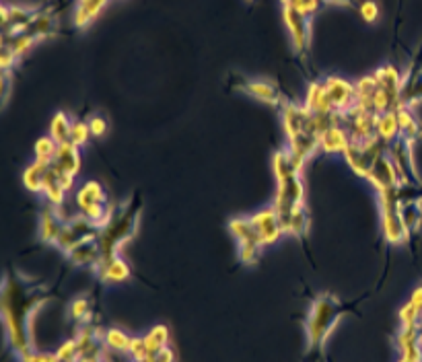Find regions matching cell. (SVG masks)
<instances>
[{"instance_id": "1", "label": "cell", "mask_w": 422, "mask_h": 362, "mask_svg": "<svg viewBox=\"0 0 422 362\" xmlns=\"http://www.w3.org/2000/svg\"><path fill=\"white\" fill-rule=\"evenodd\" d=\"M46 303L39 292L25 284V280L4 278L2 282V321L6 340L15 354H23L34 348L31 342V317Z\"/></svg>"}, {"instance_id": "2", "label": "cell", "mask_w": 422, "mask_h": 362, "mask_svg": "<svg viewBox=\"0 0 422 362\" xmlns=\"http://www.w3.org/2000/svg\"><path fill=\"white\" fill-rule=\"evenodd\" d=\"M344 311L340 301L330 292H321L311 301V307L305 319V336L309 350H321L328 338L334 333Z\"/></svg>"}, {"instance_id": "3", "label": "cell", "mask_w": 422, "mask_h": 362, "mask_svg": "<svg viewBox=\"0 0 422 362\" xmlns=\"http://www.w3.org/2000/svg\"><path fill=\"white\" fill-rule=\"evenodd\" d=\"M139 217H141L139 206H126L120 212L114 214L111 222L106 229L99 231V245L104 252V259L111 257V255H120L124 245L136 235Z\"/></svg>"}, {"instance_id": "4", "label": "cell", "mask_w": 422, "mask_h": 362, "mask_svg": "<svg viewBox=\"0 0 422 362\" xmlns=\"http://www.w3.org/2000/svg\"><path fill=\"white\" fill-rule=\"evenodd\" d=\"M377 206H379V222H381L383 241L391 247L406 245L412 233L408 231L402 210H400V187L377 194Z\"/></svg>"}, {"instance_id": "5", "label": "cell", "mask_w": 422, "mask_h": 362, "mask_svg": "<svg viewBox=\"0 0 422 362\" xmlns=\"http://www.w3.org/2000/svg\"><path fill=\"white\" fill-rule=\"evenodd\" d=\"M387 148L389 146L383 140H379L377 136H371L365 140H351V145L344 150L342 157L356 177L367 180V175L371 173L373 165L377 163V159L387 155Z\"/></svg>"}, {"instance_id": "6", "label": "cell", "mask_w": 422, "mask_h": 362, "mask_svg": "<svg viewBox=\"0 0 422 362\" xmlns=\"http://www.w3.org/2000/svg\"><path fill=\"white\" fill-rule=\"evenodd\" d=\"M272 206L281 220V227L305 206V181L303 175H291L286 180L276 181V194L272 198Z\"/></svg>"}, {"instance_id": "7", "label": "cell", "mask_w": 422, "mask_h": 362, "mask_svg": "<svg viewBox=\"0 0 422 362\" xmlns=\"http://www.w3.org/2000/svg\"><path fill=\"white\" fill-rule=\"evenodd\" d=\"M89 241H99V229L95 224H91L83 214H76L72 220L64 222L62 235L58 239V245L56 247L64 255H69L76 247L85 245Z\"/></svg>"}, {"instance_id": "8", "label": "cell", "mask_w": 422, "mask_h": 362, "mask_svg": "<svg viewBox=\"0 0 422 362\" xmlns=\"http://www.w3.org/2000/svg\"><path fill=\"white\" fill-rule=\"evenodd\" d=\"M311 118L313 113L305 108V103H295V101H282L281 103V126L286 140H293L305 132L311 130Z\"/></svg>"}, {"instance_id": "9", "label": "cell", "mask_w": 422, "mask_h": 362, "mask_svg": "<svg viewBox=\"0 0 422 362\" xmlns=\"http://www.w3.org/2000/svg\"><path fill=\"white\" fill-rule=\"evenodd\" d=\"M282 23L288 31L291 46L297 54L307 52L311 43V19L301 15L293 6H282Z\"/></svg>"}, {"instance_id": "10", "label": "cell", "mask_w": 422, "mask_h": 362, "mask_svg": "<svg viewBox=\"0 0 422 362\" xmlns=\"http://www.w3.org/2000/svg\"><path fill=\"white\" fill-rule=\"evenodd\" d=\"M251 217V222L258 231V237H260V243L262 247H272L281 241L284 233H282L281 220H278V214H276V208L272 204L268 206H262L260 210H256Z\"/></svg>"}, {"instance_id": "11", "label": "cell", "mask_w": 422, "mask_h": 362, "mask_svg": "<svg viewBox=\"0 0 422 362\" xmlns=\"http://www.w3.org/2000/svg\"><path fill=\"white\" fill-rule=\"evenodd\" d=\"M323 87L330 97V103L336 113H346L356 103V89L354 83L340 76V74H328L323 78Z\"/></svg>"}, {"instance_id": "12", "label": "cell", "mask_w": 422, "mask_h": 362, "mask_svg": "<svg viewBox=\"0 0 422 362\" xmlns=\"http://www.w3.org/2000/svg\"><path fill=\"white\" fill-rule=\"evenodd\" d=\"M340 115H342V126L351 134V140H365V138L375 136V124H377L379 113L363 111L354 105L346 113H340Z\"/></svg>"}, {"instance_id": "13", "label": "cell", "mask_w": 422, "mask_h": 362, "mask_svg": "<svg viewBox=\"0 0 422 362\" xmlns=\"http://www.w3.org/2000/svg\"><path fill=\"white\" fill-rule=\"evenodd\" d=\"M369 185L375 190V194H381V192H389V190H398L402 187L400 185V177H398V171L391 163L389 155H383L377 159V163L373 165L371 173L367 175Z\"/></svg>"}, {"instance_id": "14", "label": "cell", "mask_w": 422, "mask_h": 362, "mask_svg": "<svg viewBox=\"0 0 422 362\" xmlns=\"http://www.w3.org/2000/svg\"><path fill=\"white\" fill-rule=\"evenodd\" d=\"M93 272L104 284H122L126 280H130V276H132L130 264L122 255H111V257L101 259V264Z\"/></svg>"}, {"instance_id": "15", "label": "cell", "mask_w": 422, "mask_h": 362, "mask_svg": "<svg viewBox=\"0 0 422 362\" xmlns=\"http://www.w3.org/2000/svg\"><path fill=\"white\" fill-rule=\"evenodd\" d=\"M62 229H64V220L58 217L56 208H52V206L44 208L41 214H39V220H37V235H39V241L46 243V245L56 247V245H58V239L62 235Z\"/></svg>"}, {"instance_id": "16", "label": "cell", "mask_w": 422, "mask_h": 362, "mask_svg": "<svg viewBox=\"0 0 422 362\" xmlns=\"http://www.w3.org/2000/svg\"><path fill=\"white\" fill-rule=\"evenodd\" d=\"M239 89L243 90L246 95H249L251 99L260 101V103H266V105H278V108H281V90L276 89L274 83H270V81H266V78H249V81H246Z\"/></svg>"}, {"instance_id": "17", "label": "cell", "mask_w": 422, "mask_h": 362, "mask_svg": "<svg viewBox=\"0 0 422 362\" xmlns=\"http://www.w3.org/2000/svg\"><path fill=\"white\" fill-rule=\"evenodd\" d=\"M81 165H83V157H81V148L69 143L58 145V152L54 159L52 167L58 169L60 173H69L72 177H76L81 173Z\"/></svg>"}, {"instance_id": "18", "label": "cell", "mask_w": 422, "mask_h": 362, "mask_svg": "<svg viewBox=\"0 0 422 362\" xmlns=\"http://www.w3.org/2000/svg\"><path fill=\"white\" fill-rule=\"evenodd\" d=\"M270 163H272V175H274V180L276 181L286 180V177H291V175H303V169H305V163L297 161V159L288 152L286 146L274 150Z\"/></svg>"}, {"instance_id": "19", "label": "cell", "mask_w": 422, "mask_h": 362, "mask_svg": "<svg viewBox=\"0 0 422 362\" xmlns=\"http://www.w3.org/2000/svg\"><path fill=\"white\" fill-rule=\"evenodd\" d=\"M348 145H351V134L346 132L344 126H332L319 136V150L323 155H330V157L344 155Z\"/></svg>"}, {"instance_id": "20", "label": "cell", "mask_w": 422, "mask_h": 362, "mask_svg": "<svg viewBox=\"0 0 422 362\" xmlns=\"http://www.w3.org/2000/svg\"><path fill=\"white\" fill-rule=\"evenodd\" d=\"M74 204H76V212L87 210L89 206H93V204H107L106 187H104L99 181H85V183L74 192Z\"/></svg>"}, {"instance_id": "21", "label": "cell", "mask_w": 422, "mask_h": 362, "mask_svg": "<svg viewBox=\"0 0 422 362\" xmlns=\"http://www.w3.org/2000/svg\"><path fill=\"white\" fill-rule=\"evenodd\" d=\"M373 76L377 81V87L386 89L389 95H393L396 99H402V90H404V78L400 71L393 64H383L379 68L373 71Z\"/></svg>"}, {"instance_id": "22", "label": "cell", "mask_w": 422, "mask_h": 362, "mask_svg": "<svg viewBox=\"0 0 422 362\" xmlns=\"http://www.w3.org/2000/svg\"><path fill=\"white\" fill-rule=\"evenodd\" d=\"M109 0H79L74 11H72V25L76 29H85L95 19L99 17V13L107 6Z\"/></svg>"}, {"instance_id": "23", "label": "cell", "mask_w": 422, "mask_h": 362, "mask_svg": "<svg viewBox=\"0 0 422 362\" xmlns=\"http://www.w3.org/2000/svg\"><path fill=\"white\" fill-rule=\"evenodd\" d=\"M305 108L311 113H332L334 108L330 103V97L326 93L323 81H311L305 89Z\"/></svg>"}, {"instance_id": "24", "label": "cell", "mask_w": 422, "mask_h": 362, "mask_svg": "<svg viewBox=\"0 0 422 362\" xmlns=\"http://www.w3.org/2000/svg\"><path fill=\"white\" fill-rule=\"evenodd\" d=\"M66 257L71 259V264L76 266V268H93L95 270L101 264V259H104V252H101L99 241H89L85 245L76 247Z\"/></svg>"}, {"instance_id": "25", "label": "cell", "mask_w": 422, "mask_h": 362, "mask_svg": "<svg viewBox=\"0 0 422 362\" xmlns=\"http://www.w3.org/2000/svg\"><path fill=\"white\" fill-rule=\"evenodd\" d=\"M286 148L297 161L307 163L316 152H319V136L313 132H305L293 140H286Z\"/></svg>"}, {"instance_id": "26", "label": "cell", "mask_w": 422, "mask_h": 362, "mask_svg": "<svg viewBox=\"0 0 422 362\" xmlns=\"http://www.w3.org/2000/svg\"><path fill=\"white\" fill-rule=\"evenodd\" d=\"M48 169L50 165L39 163V161H31L23 169L21 173V181H23V187L29 192V194H36V196H41L44 194V187H46V175H48Z\"/></svg>"}, {"instance_id": "27", "label": "cell", "mask_w": 422, "mask_h": 362, "mask_svg": "<svg viewBox=\"0 0 422 362\" xmlns=\"http://www.w3.org/2000/svg\"><path fill=\"white\" fill-rule=\"evenodd\" d=\"M375 136H377L379 140H383L387 146L393 145L396 140L402 138L400 122H398V113H396V111H386V113H379V115H377Z\"/></svg>"}, {"instance_id": "28", "label": "cell", "mask_w": 422, "mask_h": 362, "mask_svg": "<svg viewBox=\"0 0 422 362\" xmlns=\"http://www.w3.org/2000/svg\"><path fill=\"white\" fill-rule=\"evenodd\" d=\"M227 231L237 243H247V241H258L260 243V237H258V231L251 222V217H241V214L231 217L227 220Z\"/></svg>"}, {"instance_id": "29", "label": "cell", "mask_w": 422, "mask_h": 362, "mask_svg": "<svg viewBox=\"0 0 422 362\" xmlns=\"http://www.w3.org/2000/svg\"><path fill=\"white\" fill-rule=\"evenodd\" d=\"M354 89H356V108L363 111H373V95L377 90V81L373 73L363 74L361 78L354 81ZM375 113V111H373Z\"/></svg>"}, {"instance_id": "30", "label": "cell", "mask_w": 422, "mask_h": 362, "mask_svg": "<svg viewBox=\"0 0 422 362\" xmlns=\"http://www.w3.org/2000/svg\"><path fill=\"white\" fill-rule=\"evenodd\" d=\"M396 113H398L402 138L408 140V143H416L421 138V124H418L414 111L408 108V105H400V108L396 109Z\"/></svg>"}, {"instance_id": "31", "label": "cell", "mask_w": 422, "mask_h": 362, "mask_svg": "<svg viewBox=\"0 0 422 362\" xmlns=\"http://www.w3.org/2000/svg\"><path fill=\"white\" fill-rule=\"evenodd\" d=\"M46 202H48V206H52V208H62V206H66L69 204V192L58 183L56 180V175H54L52 167L48 169V175H46V187H44V194H41Z\"/></svg>"}, {"instance_id": "32", "label": "cell", "mask_w": 422, "mask_h": 362, "mask_svg": "<svg viewBox=\"0 0 422 362\" xmlns=\"http://www.w3.org/2000/svg\"><path fill=\"white\" fill-rule=\"evenodd\" d=\"M72 124H74V122L69 118V113H66V111H56V113L52 115V120H50L48 134L52 136L58 145L69 143V140H71Z\"/></svg>"}, {"instance_id": "33", "label": "cell", "mask_w": 422, "mask_h": 362, "mask_svg": "<svg viewBox=\"0 0 422 362\" xmlns=\"http://www.w3.org/2000/svg\"><path fill=\"white\" fill-rule=\"evenodd\" d=\"M130 340H132V336H128L120 327H107L106 336H104L106 348L109 352H116V354H126L128 348H130Z\"/></svg>"}, {"instance_id": "34", "label": "cell", "mask_w": 422, "mask_h": 362, "mask_svg": "<svg viewBox=\"0 0 422 362\" xmlns=\"http://www.w3.org/2000/svg\"><path fill=\"white\" fill-rule=\"evenodd\" d=\"M282 233L288 237H305L309 233V212L307 208L297 210L293 217L282 224Z\"/></svg>"}, {"instance_id": "35", "label": "cell", "mask_w": 422, "mask_h": 362, "mask_svg": "<svg viewBox=\"0 0 422 362\" xmlns=\"http://www.w3.org/2000/svg\"><path fill=\"white\" fill-rule=\"evenodd\" d=\"M56 152H58V143L54 140L50 134L46 136H39L34 145V159L44 165H52L54 159H56Z\"/></svg>"}, {"instance_id": "36", "label": "cell", "mask_w": 422, "mask_h": 362, "mask_svg": "<svg viewBox=\"0 0 422 362\" xmlns=\"http://www.w3.org/2000/svg\"><path fill=\"white\" fill-rule=\"evenodd\" d=\"M169 338H171V331H169V327L165 326V324H157V326H153L146 333H144V342L149 346V350H151V356L159 352L161 348H165V346H169Z\"/></svg>"}, {"instance_id": "37", "label": "cell", "mask_w": 422, "mask_h": 362, "mask_svg": "<svg viewBox=\"0 0 422 362\" xmlns=\"http://www.w3.org/2000/svg\"><path fill=\"white\" fill-rule=\"evenodd\" d=\"M421 321H418V324H412V326H402L400 327V331L396 333V350L402 354L404 350H408L410 346H414L416 342H421Z\"/></svg>"}, {"instance_id": "38", "label": "cell", "mask_w": 422, "mask_h": 362, "mask_svg": "<svg viewBox=\"0 0 422 362\" xmlns=\"http://www.w3.org/2000/svg\"><path fill=\"white\" fill-rule=\"evenodd\" d=\"M264 252L262 243L258 241H247V243H237V259L247 268L256 266L260 262V255Z\"/></svg>"}, {"instance_id": "39", "label": "cell", "mask_w": 422, "mask_h": 362, "mask_svg": "<svg viewBox=\"0 0 422 362\" xmlns=\"http://www.w3.org/2000/svg\"><path fill=\"white\" fill-rule=\"evenodd\" d=\"M69 317H71L74 324H81V326H85V324L91 321L93 311H91V305H89V301L85 296L74 299L71 305H69Z\"/></svg>"}, {"instance_id": "40", "label": "cell", "mask_w": 422, "mask_h": 362, "mask_svg": "<svg viewBox=\"0 0 422 362\" xmlns=\"http://www.w3.org/2000/svg\"><path fill=\"white\" fill-rule=\"evenodd\" d=\"M39 41H41V39H39L36 33L27 31V33H21V36L13 37L11 46H13V50H15V52L19 54V58H23L25 54H29V52L36 48Z\"/></svg>"}, {"instance_id": "41", "label": "cell", "mask_w": 422, "mask_h": 362, "mask_svg": "<svg viewBox=\"0 0 422 362\" xmlns=\"http://www.w3.org/2000/svg\"><path fill=\"white\" fill-rule=\"evenodd\" d=\"M128 356H130V361L134 362H141V361H149L151 358V350H149V346L144 342V336H132V340H130V348H128V352H126Z\"/></svg>"}, {"instance_id": "42", "label": "cell", "mask_w": 422, "mask_h": 362, "mask_svg": "<svg viewBox=\"0 0 422 362\" xmlns=\"http://www.w3.org/2000/svg\"><path fill=\"white\" fill-rule=\"evenodd\" d=\"M91 128H89V122H81V120H76L74 124H72V132H71V143L74 146H79V148H83V146L89 145V140H91Z\"/></svg>"}, {"instance_id": "43", "label": "cell", "mask_w": 422, "mask_h": 362, "mask_svg": "<svg viewBox=\"0 0 422 362\" xmlns=\"http://www.w3.org/2000/svg\"><path fill=\"white\" fill-rule=\"evenodd\" d=\"M56 356H58V361L60 362H76L79 361V344H76V340L71 338V340H66V342H62V344L58 346V350H56Z\"/></svg>"}, {"instance_id": "44", "label": "cell", "mask_w": 422, "mask_h": 362, "mask_svg": "<svg viewBox=\"0 0 422 362\" xmlns=\"http://www.w3.org/2000/svg\"><path fill=\"white\" fill-rule=\"evenodd\" d=\"M52 15H36L31 23V33H36L39 39H46L48 36H52Z\"/></svg>"}, {"instance_id": "45", "label": "cell", "mask_w": 422, "mask_h": 362, "mask_svg": "<svg viewBox=\"0 0 422 362\" xmlns=\"http://www.w3.org/2000/svg\"><path fill=\"white\" fill-rule=\"evenodd\" d=\"M398 319H400V326H412V324H418L421 321L422 313L412 303H406L398 311Z\"/></svg>"}, {"instance_id": "46", "label": "cell", "mask_w": 422, "mask_h": 362, "mask_svg": "<svg viewBox=\"0 0 422 362\" xmlns=\"http://www.w3.org/2000/svg\"><path fill=\"white\" fill-rule=\"evenodd\" d=\"M19 62V54L13 50V46L9 43H4L2 46V50H0V68H2V73H11L15 66H17Z\"/></svg>"}, {"instance_id": "47", "label": "cell", "mask_w": 422, "mask_h": 362, "mask_svg": "<svg viewBox=\"0 0 422 362\" xmlns=\"http://www.w3.org/2000/svg\"><path fill=\"white\" fill-rule=\"evenodd\" d=\"M19 362H60L56 352H37L36 348L19 354Z\"/></svg>"}, {"instance_id": "48", "label": "cell", "mask_w": 422, "mask_h": 362, "mask_svg": "<svg viewBox=\"0 0 422 362\" xmlns=\"http://www.w3.org/2000/svg\"><path fill=\"white\" fill-rule=\"evenodd\" d=\"M358 15L363 17L365 23H377V19H379V4L375 0H363L358 4Z\"/></svg>"}, {"instance_id": "49", "label": "cell", "mask_w": 422, "mask_h": 362, "mask_svg": "<svg viewBox=\"0 0 422 362\" xmlns=\"http://www.w3.org/2000/svg\"><path fill=\"white\" fill-rule=\"evenodd\" d=\"M321 2L323 0H293L291 2V6L293 9H297L301 15H305V17H313L317 11H319V6H321Z\"/></svg>"}, {"instance_id": "50", "label": "cell", "mask_w": 422, "mask_h": 362, "mask_svg": "<svg viewBox=\"0 0 422 362\" xmlns=\"http://www.w3.org/2000/svg\"><path fill=\"white\" fill-rule=\"evenodd\" d=\"M87 122L89 128H91V134H93L95 138H101L107 132V128H109V124H107V120L104 115H91Z\"/></svg>"}, {"instance_id": "51", "label": "cell", "mask_w": 422, "mask_h": 362, "mask_svg": "<svg viewBox=\"0 0 422 362\" xmlns=\"http://www.w3.org/2000/svg\"><path fill=\"white\" fill-rule=\"evenodd\" d=\"M151 362H176V352H174V348H171V346L161 348L159 352H155V354L151 356Z\"/></svg>"}, {"instance_id": "52", "label": "cell", "mask_w": 422, "mask_h": 362, "mask_svg": "<svg viewBox=\"0 0 422 362\" xmlns=\"http://www.w3.org/2000/svg\"><path fill=\"white\" fill-rule=\"evenodd\" d=\"M400 356H404V358H408V361L412 362H422V340L421 342H416L414 346H410V348L404 350Z\"/></svg>"}, {"instance_id": "53", "label": "cell", "mask_w": 422, "mask_h": 362, "mask_svg": "<svg viewBox=\"0 0 422 362\" xmlns=\"http://www.w3.org/2000/svg\"><path fill=\"white\" fill-rule=\"evenodd\" d=\"M408 303H412V305L422 313V286H416V289L412 290V294H410V301H408Z\"/></svg>"}, {"instance_id": "54", "label": "cell", "mask_w": 422, "mask_h": 362, "mask_svg": "<svg viewBox=\"0 0 422 362\" xmlns=\"http://www.w3.org/2000/svg\"><path fill=\"white\" fill-rule=\"evenodd\" d=\"M326 4H332V6H351L352 0H323Z\"/></svg>"}, {"instance_id": "55", "label": "cell", "mask_w": 422, "mask_h": 362, "mask_svg": "<svg viewBox=\"0 0 422 362\" xmlns=\"http://www.w3.org/2000/svg\"><path fill=\"white\" fill-rule=\"evenodd\" d=\"M76 362H106L104 358H95V356H79Z\"/></svg>"}, {"instance_id": "56", "label": "cell", "mask_w": 422, "mask_h": 362, "mask_svg": "<svg viewBox=\"0 0 422 362\" xmlns=\"http://www.w3.org/2000/svg\"><path fill=\"white\" fill-rule=\"evenodd\" d=\"M278 2H281L282 6H291V2H293V0H278Z\"/></svg>"}, {"instance_id": "57", "label": "cell", "mask_w": 422, "mask_h": 362, "mask_svg": "<svg viewBox=\"0 0 422 362\" xmlns=\"http://www.w3.org/2000/svg\"><path fill=\"white\" fill-rule=\"evenodd\" d=\"M398 362H412V361H408V358H404V356H400V358H398Z\"/></svg>"}, {"instance_id": "58", "label": "cell", "mask_w": 422, "mask_h": 362, "mask_svg": "<svg viewBox=\"0 0 422 362\" xmlns=\"http://www.w3.org/2000/svg\"><path fill=\"white\" fill-rule=\"evenodd\" d=\"M132 362H134V361H132ZM141 362H151V358H149V361H141Z\"/></svg>"}]
</instances>
